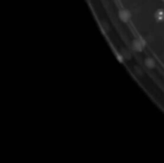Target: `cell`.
Listing matches in <instances>:
<instances>
[{"mask_svg":"<svg viewBox=\"0 0 164 163\" xmlns=\"http://www.w3.org/2000/svg\"><path fill=\"white\" fill-rule=\"evenodd\" d=\"M163 1H164V0H163Z\"/></svg>","mask_w":164,"mask_h":163,"instance_id":"obj_2","label":"cell"},{"mask_svg":"<svg viewBox=\"0 0 164 163\" xmlns=\"http://www.w3.org/2000/svg\"><path fill=\"white\" fill-rule=\"evenodd\" d=\"M154 17L157 21H163L164 20V10L163 9H157L154 14Z\"/></svg>","mask_w":164,"mask_h":163,"instance_id":"obj_1","label":"cell"}]
</instances>
